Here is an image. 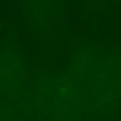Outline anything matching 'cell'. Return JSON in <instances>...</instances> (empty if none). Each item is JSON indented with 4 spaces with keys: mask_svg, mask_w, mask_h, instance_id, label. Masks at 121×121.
Returning a JSON list of instances; mask_svg holds the SVG:
<instances>
[{
    "mask_svg": "<svg viewBox=\"0 0 121 121\" xmlns=\"http://www.w3.org/2000/svg\"><path fill=\"white\" fill-rule=\"evenodd\" d=\"M22 74V63L13 49L0 47V87L18 84Z\"/></svg>",
    "mask_w": 121,
    "mask_h": 121,
    "instance_id": "cell-1",
    "label": "cell"
}]
</instances>
